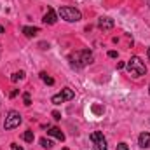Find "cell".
Segmentation results:
<instances>
[{
  "instance_id": "7c38bea8",
  "label": "cell",
  "mask_w": 150,
  "mask_h": 150,
  "mask_svg": "<svg viewBox=\"0 0 150 150\" xmlns=\"http://www.w3.org/2000/svg\"><path fill=\"white\" fill-rule=\"evenodd\" d=\"M23 140H25V142H28V143H32V142L35 140L33 131H25V133H23Z\"/></svg>"
},
{
  "instance_id": "e0dca14e",
  "label": "cell",
  "mask_w": 150,
  "mask_h": 150,
  "mask_svg": "<svg viewBox=\"0 0 150 150\" xmlns=\"http://www.w3.org/2000/svg\"><path fill=\"white\" fill-rule=\"evenodd\" d=\"M117 150H129V147H127V143H119Z\"/></svg>"
},
{
  "instance_id": "277c9868",
  "label": "cell",
  "mask_w": 150,
  "mask_h": 150,
  "mask_svg": "<svg viewBox=\"0 0 150 150\" xmlns=\"http://www.w3.org/2000/svg\"><path fill=\"white\" fill-rule=\"evenodd\" d=\"M75 93L70 89V87H65V89H61V93H58V94H54L52 98H51V101L54 103V105H61V103H65V101H70V100H74Z\"/></svg>"
},
{
  "instance_id": "9c48e42d",
  "label": "cell",
  "mask_w": 150,
  "mask_h": 150,
  "mask_svg": "<svg viewBox=\"0 0 150 150\" xmlns=\"http://www.w3.org/2000/svg\"><path fill=\"white\" fill-rule=\"evenodd\" d=\"M47 134L52 136V138H56V140H59V142H65V134H63V131L59 127H49Z\"/></svg>"
},
{
  "instance_id": "ba28073f",
  "label": "cell",
  "mask_w": 150,
  "mask_h": 150,
  "mask_svg": "<svg viewBox=\"0 0 150 150\" xmlns=\"http://www.w3.org/2000/svg\"><path fill=\"white\" fill-rule=\"evenodd\" d=\"M98 28H100V30H103V32L112 30V28H113V19H110V18H101V19L98 21Z\"/></svg>"
},
{
  "instance_id": "3957f363",
  "label": "cell",
  "mask_w": 150,
  "mask_h": 150,
  "mask_svg": "<svg viewBox=\"0 0 150 150\" xmlns=\"http://www.w3.org/2000/svg\"><path fill=\"white\" fill-rule=\"evenodd\" d=\"M58 14L61 16V19H65V21H68V23H77V21L82 19L80 11L75 9V7H59Z\"/></svg>"
},
{
  "instance_id": "ffe728a7",
  "label": "cell",
  "mask_w": 150,
  "mask_h": 150,
  "mask_svg": "<svg viewBox=\"0 0 150 150\" xmlns=\"http://www.w3.org/2000/svg\"><path fill=\"white\" fill-rule=\"evenodd\" d=\"M108 56H110V58H117V51H110Z\"/></svg>"
},
{
  "instance_id": "44dd1931",
  "label": "cell",
  "mask_w": 150,
  "mask_h": 150,
  "mask_svg": "<svg viewBox=\"0 0 150 150\" xmlns=\"http://www.w3.org/2000/svg\"><path fill=\"white\" fill-rule=\"evenodd\" d=\"M124 67H126V63H122V61H120V63H117V68H119V70H122Z\"/></svg>"
},
{
  "instance_id": "5bb4252c",
  "label": "cell",
  "mask_w": 150,
  "mask_h": 150,
  "mask_svg": "<svg viewBox=\"0 0 150 150\" xmlns=\"http://www.w3.org/2000/svg\"><path fill=\"white\" fill-rule=\"evenodd\" d=\"M25 79V72H16V74L11 75V80L12 82H18V80H23Z\"/></svg>"
},
{
  "instance_id": "603a6c76",
  "label": "cell",
  "mask_w": 150,
  "mask_h": 150,
  "mask_svg": "<svg viewBox=\"0 0 150 150\" xmlns=\"http://www.w3.org/2000/svg\"><path fill=\"white\" fill-rule=\"evenodd\" d=\"M4 32H5V28H4V26L0 25V33H4Z\"/></svg>"
},
{
  "instance_id": "8992f818",
  "label": "cell",
  "mask_w": 150,
  "mask_h": 150,
  "mask_svg": "<svg viewBox=\"0 0 150 150\" xmlns=\"http://www.w3.org/2000/svg\"><path fill=\"white\" fill-rule=\"evenodd\" d=\"M91 142H93V147L94 150H108V145H107V140H105V136H103V133H100V131H94V133H91Z\"/></svg>"
},
{
  "instance_id": "52a82bcc",
  "label": "cell",
  "mask_w": 150,
  "mask_h": 150,
  "mask_svg": "<svg viewBox=\"0 0 150 150\" xmlns=\"http://www.w3.org/2000/svg\"><path fill=\"white\" fill-rule=\"evenodd\" d=\"M42 21H44L45 25H54V23L58 21V14L54 12V9H51V7H49V9H47V12L44 14V19H42Z\"/></svg>"
},
{
  "instance_id": "30bf717a",
  "label": "cell",
  "mask_w": 150,
  "mask_h": 150,
  "mask_svg": "<svg viewBox=\"0 0 150 150\" xmlns=\"http://www.w3.org/2000/svg\"><path fill=\"white\" fill-rule=\"evenodd\" d=\"M138 145L142 147V149H149L150 147V133H142L140 134V138H138Z\"/></svg>"
},
{
  "instance_id": "cb8c5ba5",
  "label": "cell",
  "mask_w": 150,
  "mask_h": 150,
  "mask_svg": "<svg viewBox=\"0 0 150 150\" xmlns=\"http://www.w3.org/2000/svg\"><path fill=\"white\" fill-rule=\"evenodd\" d=\"M147 54H149V59H150V47H149V52H147Z\"/></svg>"
},
{
  "instance_id": "d6986e66",
  "label": "cell",
  "mask_w": 150,
  "mask_h": 150,
  "mask_svg": "<svg viewBox=\"0 0 150 150\" xmlns=\"http://www.w3.org/2000/svg\"><path fill=\"white\" fill-rule=\"evenodd\" d=\"M52 117H54L56 120H59V119H61V113L59 112H52Z\"/></svg>"
},
{
  "instance_id": "8fae6325",
  "label": "cell",
  "mask_w": 150,
  "mask_h": 150,
  "mask_svg": "<svg viewBox=\"0 0 150 150\" xmlns=\"http://www.w3.org/2000/svg\"><path fill=\"white\" fill-rule=\"evenodd\" d=\"M23 33L26 37H35L38 33V28L37 26H23Z\"/></svg>"
},
{
  "instance_id": "ac0fdd59",
  "label": "cell",
  "mask_w": 150,
  "mask_h": 150,
  "mask_svg": "<svg viewBox=\"0 0 150 150\" xmlns=\"http://www.w3.org/2000/svg\"><path fill=\"white\" fill-rule=\"evenodd\" d=\"M11 150H23V147H19L18 143H11Z\"/></svg>"
},
{
  "instance_id": "2e32d148",
  "label": "cell",
  "mask_w": 150,
  "mask_h": 150,
  "mask_svg": "<svg viewBox=\"0 0 150 150\" xmlns=\"http://www.w3.org/2000/svg\"><path fill=\"white\" fill-rule=\"evenodd\" d=\"M23 100H25V105H26V107H30V105H32V100H30V94H28V93H25V94H23Z\"/></svg>"
},
{
  "instance_id": "4316f807",
  "label": "cell",
  "mask_w": 150,
  "mask_h": 150,
  "mask_svg": "<svg viewBox=\"0 0 150 150\" xmlns=\"http://www.w3.org/2000/svg\"><path fill=\"white\" fill-rule=\"evenodd\" d=\"M149 5H150V0H149Z\"/></svg>"
},
{
  "instance_id": "4fadbf2b",
  "label": "cell",
  "mask_w": 150,
  "mask_h": 150,
  "mask_svg": "<svg viewBox=\"0 0 150 150\" xmlns=\"http://www.w3.org/2000/svg\"><path fill=\"white\" fill-rule=\"evenodd\" d=\"M40 79H42L45 84H49V86H52V84H54V79H52V77H49L45 72H42V74H40Z\"/></svg>"
},
{
  "instance_id": "7a4b0ae2",
  "label": "cell",
  "mask_w": 150,
  "mask_h": 150,
  "mask_svg": "<svg viewBox=\"0 0 150 150\" xmlns=\"http://www.w3.org/2000/svg\"><path fill=\"white\" fill-rule=\"evenodd\" d=\"M126 68L129 70V74L133 75V77H142V75L147 74V67H145V63H143L138 56H133V58L126 63Z\"/></svg>"
},
{
  "instance_id": "5b68a950",
  "label": "cell",
  "mask_w": 150,
  "mask_h": 150,
  "mask_svg": "<svg viewBox=\"0 0 150 150\" xmlns=\"http://www.w3.org/2000/svg\"><path fill=\"white\" fill-rule=\"evenodd\" d=\"M21 115L19 112H16V110H11V112L7 113V117H5V122H4V127L5 129H14V127H18L19 124H21Z\"/></svg>"
},
{
  "instance_id": "7402d4cb",
  "label": "cell",
  "mask_w": 150,
  "mask_h": 150,
  "mask_svg": "<svg viewBox=\"0 0 150 150\" xmlns=\"http://www.w3.org/2000/svg\"><path fill=\"white\" fill-rule=\"evenodd\" d=\"M40 47H42V49H49V44H44V42H42V44H40Z\"/></svg>"
},
{
  "instance_id": "9a60e30c",
  "label": "cell",
  "mask_w": 150,
  "mask_h": 150,
  "mask_svg": "<svg viewBox=\"0 0 150 150\" xmlns=\"http://www.w3.org/2000/svg\"><path fill=\"white\" fill-rule=\"evenodd\" d=\"M40 145H42V147H44V149H51V147H52V142H51V140H47V138H40Z\"/></svg>"
},
{
  "instance_id": "484cf974",
  "label": "cell",
  "mask_w": 150,
  "mask_h": 150,
  "mask_svg": "<svg viewBox=\"0 0 150 150\" xmlns=\"http://www.w3.org/2000/svg\"><path fill=\"white\" fill-rule=\"evenodd\" d=\"M149 93H150V86H149Z\"/></svg>"
},
{
  "instance_id": "d4e9b609",
  "label": "cell",
  "mask_w": 150,
  "mask_h": 150,
  "mask_svg": "<svg viewBox=\"0 0 150 150\" xmlns=\"http://www.w3.org/2000/svg\"><path fill=\"white\" fill-rule=\"evenodd\" d=\"M63 150H68V149H67V147H65V149H63Z\"/></svg>"
},
{
  "instance_id": "6da1fadb",
  "label": "cell",
  "mask_w": 150,
  "mask_h": 150,
  "mask_svg": "<svg viewBox=\"0 0 150 150\" xmlns=\"http://www.w3.org/2000/svg\"><path fill=\"white\" fill-rule=\"evenodd\" d=\"M70 63L74 68H84L87 65L93 63V52L89 49H84V51H77L74 54H70Z\"/></svg>"
}]
</instances>
